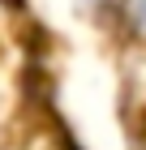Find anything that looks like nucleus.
<instances>
[{
  "instance_id": "1",
  "label": "nucleus",
  "mask_w": 146,
  "mask_h": 150,
  "mask_svg": "<svg viewBox=\"0 0 146 150\" xmlns=\"http://www.w3.org/2000/svg\"><path fill=\"white\" fill-rule=\"evenodd\" d=\"M116 17L133 39H146V0H116Z\"/></svg>"
},
{
  "instance_id": "2",
  "label": "nucleus",
  "mask_w": 146,
  "mask_h": 150,
  "mask_svg": "<svg viewBox=\"0 0 146 150\" xmlns=\"http://www.w3.org/2000/svg\"><path fill=\"white\" fill-rule=\"evenodd\" d=\"M78 9L82 13H108V9H116V0H78Z\"/></svg>"
}]
</instances>
